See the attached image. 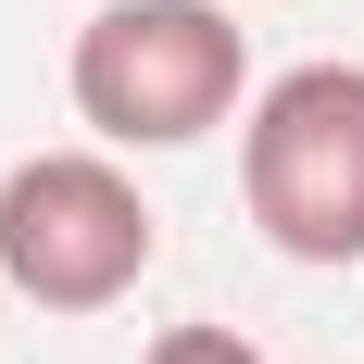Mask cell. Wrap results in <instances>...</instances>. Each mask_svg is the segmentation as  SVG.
<instances>
[{"label":"cell","instance_id":"1","mask_svg":"<svg viewBox=\"0 0 364 364\" xmlns=\"http://www.w3.org/2000/svg\"><path fill=\"white\" fill-rule=\"evenodd\" d=\"M63 88L101 151H188L252 101V38L214 0H101L75 26Z\"/></svg>","mask_w":364,"mask_h":364},{"label":"cell","instance_id":"2","mask_svg":"<svg viewBox=\"0 0 364 364\" xmlns=\"http://www.w3.org/2000/svg\"><path fill=\"white\" fill-rule=\"evenodd\" d=\"M239 201L289 264H364V63H289L252 88Z\"/></svg>","mask_w":364,"mask_h":364},{"label":"cell","instance_id":"3","mask_svg":"<svg viewBox=\"0 0 364 364\" xmlns=\"http://www.w3.org/2000/svg\"><path fill=\"white\" fill-rule=\"evenodd\" d=\"M151 252H164V214L113 151H26L0 176V277L38 314H113L151 277Z\"/></svg>","mask_w":364,"mask_h":364},{"label":"cell","instance_id":"4","mask_svg":"<svg viewBox=\"0 0 364 364\" xmlns=\"http://www.w3.org/2000/svg\"><path fill=\"white\" fill-rule=\"evenodd\" d=\"M139 364H264V352H252L239 327H164V339H151Z\"/></svg>","mask_w":364,"mask_h":364}]
</instances>
